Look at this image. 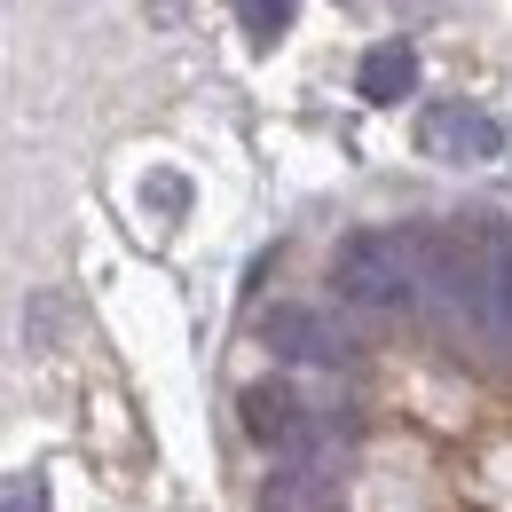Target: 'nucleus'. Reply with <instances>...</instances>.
<instances>
[{
    "label": "nucleus",
    "mask_w": 512,
    "mask_h": 512,
    "mask_svg": "<svg viewBox=\"0 0 512 512\" xmlns=\"http://www.w3.org/2000/svg\"><path fill=\"white\" fill-rule=\"evenodd\" d=\"M331 292L363 316L426 308V229H355L331 245Z\"/></svg>",
    "instance_id": "nucleus-1"
},
{
    "label": "nucleus",
    "mask_w": 512,
    "mask_h": 512,
    "mask_svg": "<svg viewBox=\"0 0 512 512\" xmlns=\"http://www.w3.org/2000/svg\"><path fill=\"white\" fill-rule=\"evenodd\" d=\"M142 205L174 221V213H190V182H182V174H150V182H142Z\"/></svg>",
    "instance_id": "nucleus-9"
},
{
    "label": "nucleus",
    "mask_w": 512,
    "mask_h": 512,
    "mask_svg": "<svg viewBox=\"0 0 512 512\" xmlns=\"http://www.w3.org/2000/svg\"><path fill=\"white\" fill-rule=\"evenodd\" d=\"M505 150H512L505 119L481 111V103L442 95V103L418 111V158H434V166H489V158H505Z\"/></svg>",
    "instance_id": "nucleus-2"
},
{
    "label": "nucleus",
    "mask_w": 512,
    "mask_h": 512,
    "mask_svg": "<svg viewBox=\"0 0 512 512\" xmlns=\"http://www.w3.org/2000/svg\"><path fill=\"white\" fill-rule=\"evenodd\" d=\"M481 339L512 355V229L481 221Z\"/></svg>",
    "instance_id": "nucleus-5"
},
{
    "label": "nucleus",
    "mask_w": 512,
    "mask_h": 512,
    "mask_svg": "<svg viewBox=\"0 0 512 512\" xmlns=\"http://www.w3.org/2000/svg\"><path fill=\"white\" fill-rule=\"evenodd\" d=\"M260 347H276L284 363H316V371H339V363L363 355V339L331 316V308H308V300L268 308V316H260Z\"/></svg>",
    "instance_id": "nucleus-4"
},
{
    "label": "nucleus",
    "mask_w": 512,
    "mask_h": 512,
    "mask_svg": "<svg viewBox=\"0 0 512 512\" xmlns=\"http://www.w3.org/2000/svg\"><path fill=\"white\" fill-rule=\"evenodd\" d=\"M418 87V56H410V40H379L371 56H363V71H355V95L363 103H402Z\"/></svg>",
    "instance_id": "nucleus-7"
},
{
    "label": "nucleus",
    "mask_w": 512,
    "mask_h": 512,
    "mask_svg": "<svg viewBox=\"0 0 512 512\" xmlns=\"http://www.w3.org/2000/svg\"><path fill=\"white\" fill-rule=\"evenodd\" d=\"M292 16H300V0H237V24L253 32L260 48H268L276 32H292Z\"/></svg>",
    "instance_id": "nucleus-8"
},
{
    "label": "nucleus",
    "mask_w": 512,
    "mask_h": 512,
    "mask_svg": "<svg viewBox=\"0 0 512 512\" xmlns=\"http://www.w3.org/2000/svg\"><path fill=\"white\" fill-rule=\"evenodd\" d=\"M260 512H339V465L331 457H284L260 481Z\"/></svg>",
    "instance_id": "nucleus-6"
},
{
    "label": "nucleus",
    "mask_w": 512,
    "mask_h": 512,
    "mask_svg": "<svg viewBox=\"0 0 512 512\" xmlns=\"http://www.w3.org/2000/svg\"><path fill=\"white\" fill-rule=\"evenodd\" d=\"M237 410H245V434L268 449H284V457H323L316 442H331V418H323V402H308L300 386L284 379H260L237 394Z\"/></svg>",
    "instance_id": "nucleus-3"
},
{
    "label": "nucleus",
    "mask_w": 512,
    "mask_h": 512,
    "mask_svg": "<svg viewBox=\"0 0 512 512\" xmlns=\"http://www.w3.org/2000/svg\"><path fill=\"white\" fill-rule=\"evenodd\" d=\"M0 512H56V497H48V481H40V473H24V481H8V489H0Z\"/></svg>",
    "instance_id": "nucleus-10"
}]
</instances>
